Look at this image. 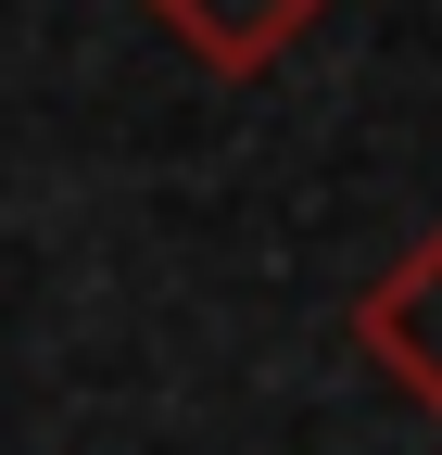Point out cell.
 Returning a JSON list of instances; mask_svg holds the SVG:
<instances>
[{
	"label": "cell",
	"instance_id": "cell-1",
	"mask_svg": "<svg viewBox=\"0 0 442 455\" xmlns=\"http://www.w3.org/2000/svg\"><path fill=\"white\" fill-rule=\"evenodd\" d=\"M354 355L392 379L405 405L442 418V228H417V241L354 291Z\"/></svg>",
	"mask_w": 442,
	"mask_h": 455
},
{
	"label": "cell",
	"instance_id": "cell-2",
	"mask_svg": "<svg viewBox=\"0 0 442 455\" xmlns=\"http://www.w3.org/2000/svg\"><path fill=\"white\" fill-rule=\"evenodd\" d=\"M316 13H328V0H152V26L178 38L190 64H215V76H265V64H291Z\"/></svg>",
	"mask_w": 442,
	"mask_h": 455
}]
</instances>
